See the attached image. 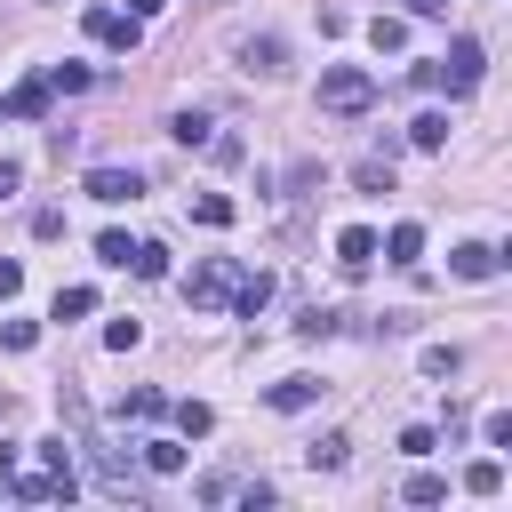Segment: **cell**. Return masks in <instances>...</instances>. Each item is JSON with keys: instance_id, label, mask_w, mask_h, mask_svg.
<instances>
[{"instance_id": "1", "label": "cell", "mask_w": 512, "mask_h": 512, "mask_svg": "<svg viewBox=\"0 0 512 512\" xmlns=\"http://www.w3.org/2000/svg\"><path fill=\"white\" fill-rule=\"evenodd\" d=\"M320 112H336V120L376 112V80H368L360 64H328V72H320Z\"/></svg>"}, {"instance_id": "2", "label": "cell", "mask_w": 512, "mask_h": 512, "mask_svg": "<svg viewBox=\"0 0 512 512\" xmlns=\"http://www.w3.org/2000/svg\"><path fill=\"white\" fill-rule=\"evenodd\" d=\"M240 280H248V264H240V256H208V264L184 280V296H192V312H224V304L240 296Z\"/></svg>"}, {"instance_id": "3", "label": "cell", "mask_w": 512, "mask_h": 512, "mask_svg": "<svg viewBox=\"0 0 512 512\" xmlns=\"http://www.w3.org/2000/svg\"><path fill=\"white\" fill-rule=\"evenodd\" d=\"M432 88L472 96L480 88V40H448V56H432Z\"/></svg>"}, {"instance_id": "4", "label": "cell", "mask_w": 512, "mask_h": 512, "mask_svg": "<svg viewBox=\"0 0 512 512\" xmlns=\"http://www.w3.org/2000/svg\"><path fill=\"white\" fill-rule=\"evenodd\" d=\"M0 480H8L16 504H72V496H80V480H72V472H48V464H40V472H0Z\"/></svg>"}, {"instance_id": "5", "label": "cell", "mask_w": 512, "mask_h": 512, "mask_svg": "<svg viewBox=\"0 0 512 512\" xmlns=\"http://www.w3.org/2000/svg\"><path fill=\"white\" fill-rule=\"evenodd\" d=\"M80 192H88V200H104V208L144 200V168H88V176H80Z\"/></svg>"}, {"instance_id": "6", "label": "cell", "mask_w": 512, "mask_h": 512, "mask_svg": "<svg viewBox=\"0 0 512 512\" xmlns=\"http://www.w3.org/2000/svg\"><path fill=\"white\" fill-rule=\"evenodd\" d=\"M88 40H104V48H136V40H144V24H136V16H120V8H88Z\"/></svg>"}, {"instance_id": "7", "label": "cell", "mask_w": 512, "mask_h": 512, "mask_svg": "<svg viewBox=\"0 0 512 512\" xmlns=\"http://www.w3.org/2000/svg\"><path fill=\"white\" fill-rule=\"evenodd\" d=\"M448 272H456V280H496V272H504V256H496L488 240H464V248L448 256Z\"/></svg>"}, {"instance_id": "8", "label": "cell", "mask_w": 512, "mask_h": 512, "mask_svg": "<svg viewBox=\"0 0 512 512\" xmlns=\"http://www.w3.org/2000/svg\"><path fill=\"white\" fill-rule=\"evenodd\" d=\"M240 64L248 72H288V40L280 32H256V40H240Z\"/></svg>"}, {"instance_id": "9", "label": "cell", "mask_w": 512, "mask_h": 512, "mask_svg": "<svg viewBox=\"0 0 512 512\" xmlns=\"http://www.w3.org/2000/svg\"><path fill=\"white\" fill-rule=\"evenodd\" d=\"M336 264H344V272H368V264H376V232H368V224H344V232H336Z\"/></svg>"}, {"instance_id": "10", "label": "cell", "mask_w": 512, "mask_h": 512, "mask_svg": "<svg viewBox=\"0 0 512 512\" xmlns=\"http://www.w3.org/2000/svg\"><path fill=\"white\" fill-rule=\"evenodd\" d=\"M320 400V376H280L272 392H264V408H280V416H296V408H312Z\"/></svg>"}, {"instance_id": "11", "label": "cell", "mask_w": 512, "mask_h": 512, "mask_svg": "<svg viewBox=\"0 0 512 512\" xmlns=\"http://www.w3.org/2000/svg\"><path fill=\"white\" fill-rule=\"evenodd\" d=\"M48 96H56V88H48V72H40V80L8 88V104H0V112H8V120H40V112H48Z\"/></svg>"}, {"instance_id": "12", "label": "cell", "mask_w": 512, "mask_h": 512, "mask_svg": "<svg viewBox=\"0 0 512 512\" xmlns=\"http://www.w3.org/2000/svg\"><path fill=\"white\" fill-rule=\"evenodd\" d=\"M376 256H392V264H416V256H424V224H392V232L376 240Z\"/></svg>"}, {"instance_id": "13", "label": "cell", "mask_w": 512, "mask_h": 512, "mask_svg": "<svg viewBox=\"0 0 512 512\" xmlns=\"http://www.w3.org/2000/svg\"><path fill=\"white\" fill-rule=\"evenodd\" d=\"M304 464H312V472H344V464H352V440H344V432H320V440L304 448Z\"/></svg>"}, {"instance_id": "14", "label": "cell", "mask_w": 512, "mask_h": 512, "mask_svg": "<svg viewBox=\"0 0 512 512\" xmlns=\"http://www.w3.org/2000/svg\"><path fill=\"white\" fill-rule=\"evenodd\" d=\"M504 488V456H472L464 464V496H496Z\"/></svg>"}, {"instance_id": "15", "label": "cell", "mask_w": 512, "mask_h": 512, "mask_svg": "<svg viewBox=\"0 0 512 512\" xmlns=\"http://www.w3.org/2000/svg\"><path fill=\"white\" fill-rule=\"evenodd\" d=\"M408 144H416V152H440V144H448V112H416V120H408Z\"/></svg>"}, {"instance_id": "16", "label": "cell", "mask_w": 512, "mask_h": 512, "mask_svg": "<svg viewBox=\"0 0 512 512\" xmlns=\"http://www.w3.org/2000/svg\"><path fill=\"white\" fill-rule=\"evenodd\" d=\"M368 48H376V56H400V48H408V24H400V16H376V24H368Z\"/></svg>"}, {"instance_id": "17", "label": "cell", "mask_w": 512, "mask_h": 512, "mask_svg": "<svg viewBox=\"0 0 512 512\" xmlns=\"http://www.w3.org/2000/svg\"><path fill=\"white\" fill-rule=\"evenodd\" d=\"M168 136H176V144H208L216 120H208V112H168Z\"/></svg>"}, {"instance_id": "18", "label": "cell", "mask_w": 512, "mask_h": 512, "mask_svg": "<svg viewBox=\"0 0 512 512\" xmlns=\"http://www.w3.org/2000/svg\"><path fill=\"white\" fill-rule=\"evenodd\" d=\"M264 304H272V280H264V272H248V280H240V296H232V312H240V320H256Z\"/></svg>"}, {"instance_id": "19", "label": "cell", "mask_w": 512, "mask_h": 512, "mask_svg": "<svg viewBox=\"0 0 512 512\" xmlns=\"http://www.w3.org/2000/svg\"><path fill=\"white\" fill-rule=\"evenodd\" d=\"M144 472H184V440H144Z\"/></svg>"}, {"instance_id": "20", "label": "cell", "mask_w": 512, "mask_h": 512, "mask_svg": "<svg viewBox=\"0 0 512 512\" xmlns=\"http://www.w3.org/2000/svg\"><path fill=\"white\" fill-rule=\"evenodd\" d=\"M192 224L224 232V224H232V200H224V192H200V200H192Z\"/></svg>"}, {"instance_id": "21", "label": "cell", "mask_w": 512, "mask_h": 512, "mask_svg": "<svg viewBox=\"0 0 512 512\" xmlns=\"http://www.w3.org/2000/svg\"><path fill=\"white\" fill-rule=\"evenodd\" d=\"M128 264H136V280H168V248H160V240H136Z\"/></svg>"}, {"instance_id": "22", "label": "cell", "mask_w": 512, "mask_h": 512, "mask_svg": "<svg viewBox=\"0 0 512 512\" xmlns=\"http://www.w3.org/2000/svg\"><path fill=\"white\" fill-rule=\"evenodd\" d=\"M96 312V288L80 280V288H56V320H88Z\"/></svg>"}, {"instance_id": "23", "label": "cell", "mask_w": 512, "mask_h": 512, "mask_svg": "<svg viewBox=\"0 0 512 512\" xmlns=\"http://www.w3.org/2000/svg\"><path fill=\"white\" fill-rule=\"evenodd\" d=\"M296 336H304V344L336 336V312H328V304H304V312H296Z\"/></svg>"}, {"instance_id": "24", "label": "cell", "mask_w": 512, "mask_h": 512, "mask_svg": "<svg viewBox=\"0 0 512 512\" xmlns=\"http://www.w3.org/2000/svg\"><path fill=\"white\" fill-rule=\"evenodd\" d=\"M208 424H216V408H208V400H176V432H184V440H200Z\"/></svg>"}, {"instance_id": "25", "label": "cell", "mask_w": 512, "mask_h": 512, "mask_svg": "<svg viewBox=\"0 0 512 512\" xmlns=\"http://www.w3.org/2000/svg\"><path fill=\"white\" fill-rule=\"evenodd\" d=\"M400 496H408V504H448V480H440V472H408Z\"/></svg>"}, {"instance_id": "26", "label": "cell", "mask_w": 512, "mask_h": 512, "mask_svg": "<svg viewBox=\"0 0 512 512\" xmlns=\"http://www.w3.org/2000/svg\"><path fill=\"white\" fill-rule=\"evenodd\" d=\"M416 368H424V376H456V368H464V352H456V344H424V360H416Z\"/></svg>"}, {"instance_id": "27", "label": "cell", "mask_w": 512, "mask_h": 512, "mask_svg": "<svg viewBox=\"0 0 512 512\" xmlns=\"http://www.w3.org/2000/svg\"><path fill=\"white\" fill-rule=\"evenodd\" d=\"M48 88H64V96H80V88H88V64H72V56H64V64H48Z\"/></svg>"}, {"instance_id": "28", "label": "cell", "mask_w": 512, "mask_h": 512, "mask_svg": "<svg viewBox=\"0 0 512 512\" xmlns=\"http://www.w3.org/2000/svg\"><path fill=\"white\" fill-rule=\"evenodd\" d=\"M352 184H360V192H392V160H360Z\"/></svg>"}, {"instance_id": "29", "label": "cell", "mask_w": 512, "mask_h": 512, "mask_svg": "<svg viewBox=\"0 0 512 512\" xmlns=\"http://www.w3.org/2000/svg\"><path fill=\"white\" fill-rule=\"evenodd\" d=\"M128 256H136L128 232H96V264H128Z\"/></svg>"}, {"instance_id": "30", "label": "cell", "mask_w": 512, "mask_h": 512, "mask_svg": "<svg viewBox=\"0 0 512 512\" xmlns=\"http://www.w3.org/2000/svg\"><path fill=\"white\" fill-rule=\"evenodd\" d=\"M0 344H8V352H32V344H40V320H0Z\"/></svg>"}, {"instance_id": "31", "label": "cell", "mask_w": 512, "mask_h": 512, "mask_svg": "<svg viewBox=\"0 0 512 512\" xmlns=\"http://www.w3.org/2000/svg\"><path fill=\"white\" fill-rule=\"evenodd\" d=\"M104 344H112V352H136V344H144V320H112Z\"/></svg>"}, {"instance_id": "32", "label": "cell", "mask_w": 512, "mask_h": 512, "mask_svg": "<svg viewBox=\"0 0 512 512\" xmlns=\"http://www.w3.org/2000/svg\"><path fill=\"white\" fill-rule=\"evenodd\" d=\"M120 416H136V424H152V416H168V400H160V392H128V408H120Z\"/></svg>"}, {"instance_id": "33", "label": "cell", "mask_w": 512, "mask_h": 512, "mask_svg": "<svg viewBox=\"0 0 512 512\" xmlns=\"http://www.w3.org/2000/svg\"><path fill=\"white\" fill-rule=\"evenodd\" d=\"M432 448H440L432 424H408V432H400V456H432Z\"/></svg>"}, {"instance_id": "34", "label": "cell", "mask_w": 512, "mask_h": 512, "mask_svg": "<svg viewBox=\"0 0 512 512\" xmlns=\"http://www.w3.org/2000/svg\"><path fill=\"white\" fill-rule=\"evenodd\" d=\"M32 240H64V208H40L32 216Z\"/></svg>"}, {"instance_id": "35", "label": "cell", "mask_w": 512, "mask_h": 512, "mask_svg": "<svg viewBox=\"0 0 512 512\" xmlns=\"http://www.w3.org/2000/svg\"><path fill=\"white\" fill-rule=\"evenodd\" d=\"M480 440H488V448H512V416H504V408H496V416H488V424H480Z\"/></svg>"}, {"instance_id": "36", "label": "cell", "mask_w": 512, "mask_h": 512, "mask_svg": "<svg viewBox=\"0 0 512 512\" xmlns=\"http://www.w3.org/2000/svg\"><path fill=\"white\" fill-rule=\"evenodd\" d=\"M8 296H24V264H16V256H0V304H8Z\"/></svg>"}, {"instance_id": "37", "label": "cell", "mask_w": 512, "mask_h": 512, "mask_svg": "<svg viewBox=\"0 0 512 512\" xmlns=\"http://www.w3.org/2000/svg\"><path fill=\"white\" fill-rule=\"evenodd\" d=\"M16 192H24V168H16V160H0V200H16Z\"/></svg>"}, {"instance_id": "38", "label": "cell", "mask_w": 512, "mask_h": 512, "mask_svg": "<svg viewBox=\"0 0 512 512\" xmlns=\"http://www.w3.org/2000/svg\"><path fill=\"white\" fill-rule=\"evenodd\" d=\"M160 8H168V0H128V16H136V24H144V16H160Z\"/></svg>"}]
</instances>
